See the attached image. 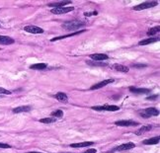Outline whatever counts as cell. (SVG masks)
Masks as SVG:
<instances>
[{
    "mask_svg": "<svg viewBox=\"0 0 160 153\" xmlns=\"http://www.w3.org/2000/svg\"><path fill=\"white\" fill-rule=\"evenodd\" d=\"M54 97H56V100H58L59 102H67L68 101V97H67V95L65 94V93L63 92H58L57 94L54 95Z\"/></svg>",
    "mask_w": 160,
    "mask_h": 153,
    "instance_id": "19",
    "label": "cell"
},
{
    "mask_svg": "<svg viewBox=\"0 0 160 153\" xmlns=\"http://www.w3.org/2000/svg\"><path fill=\"white\" fill-rule=\"evenodd\" d=\"M134 147H136V144L134 142H127V143L121 144L118 147H116L115 151H125V150H129L131 148H134Z\"/></svg>",
    "mask_w": 160,
    "mask_h": 153,
    "instance_id": "7",
    "label": "cell"
},
{
    "mask_svg": "<svg viewBox=\"0 0 160 153\" xmlns=\"http://www.w3.org/2000/svg\"><path fill=\"white\" fill-rule=\"evenodd\" d=\"M32 110V108L30 106H21V107H17L13 109L14 114H19V113H25V112H30Z\"/></svg>",
    "mask_w": 160,
    "mask_h": 153,
    "instance_id": "17",
    "label": "cell"
},
{
    "mask_svg": "<svg viewBox=\"0 0 160 153\" xmlns=\"http://www.w3.org/2000/svg\"><path fill=\"white\" fill-rule=\"evenodd\" d=\"M159 140H160V137L155 136V137H152V138L144 139L143 141H142V143H143L144 145H153V144L159 143Z\"/></svg>",
    "mask_w": 160,
    "mask_h": 153,
    "instance_id": "16",
    "label": "cell"
},
{
    "mask_svg": "<svg viewBox=\"0 0 160 153\" xmlns=\"http://www.w3.org/2000/svg\"><path fill=\"white\" fill-rule=\"evenodd\" d=\"M92 110L94 111H98V112H116L119 111L120 108L118 106H115V105H105V106H95L91 107Z\"/></svg>",
    "mask_w": 160,
    "mask_h": 153,
    "instance_id": "3",
    "label": "cell"
},
{
    "mask_svg": "<svg viewBox=\"0 0 160 153\" xmlns=\"http://www.w3.org/2000/svg\"><path fill=\"white\" fill-rule=\"evenodd\" d=\"M113 68L116 70V71H119V72H129V68L126 65H122V64H115L113 66Z\"/></svg>",
    "mask_w": 160,
    "mask_h": 153,
    "instance_id": "21",
    "label": "cell"
},
{
    "mask_svg": "<svg viewBox=\"0 0 160 153\" xmlns=\"http://www.w3.org/2000/svg\"><path fill=\"white\" fill-rule=\"evenodd\" d=\"M71 1H61V2H54V3H49V6L52 7V8H61V7H64L65 5L70 4Z\"/></svg>",
    "mask_w": 160,
    "mask_h": 153,
    "instance_id": "15",
    "label": "cell"
},
{
    "mask_svg": "<svg viewBox=\"0 0 160 153\" xmlns=\"http://www.w3.org/2000/svg\"><path fill=\"white\" fill-rule=\"evenodd\" d=\"M84 32H87L83 30V31H79V32H74V33H71V34H68V35H65V36H61V37H56V38H54L51 39V42H56V41H59V40H62V39H65V38H69V37H73V36H76V35H79L81 33H84Z\"/></svg>",
    "mask_w": 160,
    "mask_h": 153,
    "instance_id": "14",
    "label": "cell"
},
{
    "mask_svg": "<svg viewBox=\"0 0 160 153\" xmlns=\"http://www.w3.org/2000/svg\"><path fill=\"white\" fill-rule=\"evenodd\" d=\"M10 145L7 143H3V142H0V148H10Z\"/></svg>",
    "mask_w": 160,
    "mask_h": 153,
    "instance_id": "28",
    "label": "cell"
},
{
    "mask_svg": "<svg viewBox=\"0 0 160 153\" xmlns=\"http://www.w3.org/2000/svg\"><path fill=\"white\" fill-rule=\"evenodd\" d=\"M141 117H143L144 119H147L149 117H156V116H159V111L155 108H147L145 110H142L141 112Z\"/></svg>",
    "mask_w": 160,
    "mask_h": 153,
    "instance_id": "4",
    "label": "cell"
},
{
    "mask_svg": "<svg viewBox=\"0 0 160 153\" xmlns=\"http://www.w3.org/2000/svg\"><path fill=\"white\" fill-rule=\"evenodd\" d=\"M0 26H1V25H0Z\"/></svg>",
    "mask_w": 160,
    "mask_h": 153,
    "instance_id": "33",
    "label": "cell"
},
{
    "mask_svg": "<svg viewBox=\"0 0 160 153\" xmlns=\"http://www.w3.org/2000/svg\"><path fill=\"white\" fill-rule=\"evenodd\" d=\"M15 42V40L12 38L7 37V36H0V45H4V46H8V45H12Z\"/></svg>",
    "mask_w": 160,
    "mask_h": 153,
    "instance_id": "12",
    "label": "cell"
},
{
    "mask_svg": "<svg viewBox=\"0 0 160 153\" xmlns=\"http://www.w3.org/2000/svg\"><path fill=\"white\" fill-rule=\"evenodd\" d=\"M115 151V149H113V150H112V151H109V152H106V153H113Z\"/></svg>",
    "mask_w": 160,
    "mask_h": 153,
    "instance_id": "31",
    "label": "cell"
},
{
    "mask_svg": "<svg viewBox=\"0 0 160 153\" xmlns=\"http://www.w3.org/2000/svg\"><path fill=\"white\" fill-rule=\"evenodd\" d=\"M74 10V7H61V8H52L51 12L52 14L59 15V14H65L68 12H71Z\"/></svg>",
    "mask_w": 160,
    "mask_h": 153,
    "instance_id": "5",
    "label": "cell"
},
{
    "mask_svg": "<svg viewBox=\"0 0 160 153\" xmlns=\"http://www.w3.org/2000/svg\"><path fill=\"white\" fill-rule=\"evenodd\" d=\"M56 122V119H54V118H45V119L40 120V122H42V124H54Z\"/></svg>",
    "mask_w": 160,
    "mask_h": 153,
    "instance_id": "23",
    "label": "cell"
},
{
    "mask_svg": "<svg viewBox=\"0 0 160 153\" xmlns=\"http://www.w3.org/2000/svg\"><path fill=\"white\" fill-rule=\"evenodd\" d=\"M97 14H98V12H96V11L90 12V13H88V12H85V13H84V16L90 17V16H94V15H97Z\"/></svg>",
    "mask_w": 160,
    "mask_h": 153,
    "instance_id": "27",
    "label": "cell"
},
{
    "mask_svg": "<svg viewBox=\"0 0 160 153\" xmlns=\"http://www.w3.org/2000/svg\"><path fill=\"white\" fill-rule=\"evenodd\" d=\"M85 23L83 21H80V20H73V21H69L65 22L64 24H62V27L67 31H74V30H78L81 27H83Z\"/></svg>",
    "mask_w": 160,
    "mask_h": 153,
    "instance_id": "1",
    "label": "cell"
},
{
    "mask_svg": "<svg viewBox=\"0 0 160 153\" xmlns=\"http://www.w3.org/2000/svg\"><path fill=\"white\" fill-rule=\"evenodd\" d=\"M152 129V127L151 125H144V127H141V129H138L137 130H136V135H141V134H143L144 132H146V131H149V130H151Z\"/></svg>",
    "mask_w": 160,
    "mask_h": 153,
    "instance_id": "20",
    "label": "cell"
},
{
    "mask_svg": "<svg viewBox=\"0 0 160 153\" xmlns=\"http://www.w3.org/2000/svg\"><path fill=\"white\" fill-rule=\"evenodd\" d=\"M28 153H41V152H36V151H33V152H28Z\"/></svg>",
    "mask_w": 160,
    "mask_h": 153,
    "instance_id": "32",
    "label": "cell"
},
{
    "mask_svg": "<svg viewBox=\"0 0 160 153\" xmlns=\"http://www.w3.org/2000/svg\"><path fill=\"white\" fill-rule=\"evenodd\" d=\"M0 94L10 95V94H11V91H9V90L4 89V88H2V87H0Z\"/></svg>",
    "mask_w": 160,
    "mask_h": 153,
    "instance_id": "26",
    "label": "cell"
},
{
    "mask_svg": "<svg viewBox=\"0 0 160 153\" xmlns=\"http://www.w3.org/2000/svg\"><path fill=\"white\" fill-rule=\"evenodd\" d=\"M157 97H158V95H155V96H153V97H147L146 99L147 100H152V99H156Z\"/></svg>",
    "mask_w": 160,
    "mask_h": 153,
    "instance_id": "30",
    "label": "cell"
},
{
    "mask_svg": "<svg viewBox=\"0 0 160 153\" xmlns=\"http://www.w3.org/2000/svg\"><path fill=\"white\" fill-rule=\"evenodd\" d=\"M158 5V2L155 1V0H151V1H145L143 3H141L139 5H136L134 6L132 10H136V11H141V10H144V9H148V8H152V7H155Z\"/></svg>",
    "mask_w": 160,
    "mask_h": 153,
    "instance_id": "2",
    "label": "cell"
},
{
    "mask_svg": "<svg viewBox=\"0 0 160 153\" xmlns=\"http://www.w3.org/2000/svg\"><path fill=\"white\" fill-rule=\"evenodd\" d=\"M159 31H160V27L159 26L153 27V28H151L148 32H147V35H148V36H153V35L157 34Z\"/></svg>",
    "mask_w": 160,
    "mask_h": 153,
    "instance_id": "24",
    "label": "cell"
},
{
    "mask_svg": "<svg viewBox=\"0 0 160 153\" xmlns=\"http://www.w3.org/2000/svg\"><path fill=\"white\" fill-rule=\"evenodd\" d=\"M90 58H92L93 61H107L109 58V56L105 54H93L90 56Z\"/></svg>",
    "mask_w": 160,
    "mask_h": 153,
    "instance_id": "11",
    "label": "cell"
},
{
    "mask_svg": "<svg viewBox=\"0 0 160 153\" xmlns=\"http://www.w3.org/2000/svg\"><path fill=\"white\" fill-rule=\"evenodd\" d=\"M95 142L93 141H85V142H78V143H72L70 144V147L73 148H80V147H87V146H91L93 145Z\"/></svg>",
    "mask_w": 160,
    "mask_h": 153,
    "instance_id": "13",
    "label": "cell"
},
{
    "mask_svg": "<svg viewBox=\"0 0 160 153\" xmlns=\"http://www.w3.org/2000/svg\"><path fill=\"white\" fill-rule=\"evenodd\" d=\"M114 82V79H106V80H103V81L99 82V83L93 85V86L91 87V90H97V89H100V88H103L106 85H108L110 83H113Z\"/></svg>",
    "mask_w": 160,
    "mask_h": 153,
    "instance_id": "9",
    "label": "cell"
},
{
    "mask_svg": "<svg viewBox=\"0 0 160 153\" xmlns=\"http://www.w3.org/2000/svg\"><path fill=\"white\" fill-rule=\"evenodd\" d=\"M24 31L31 33V34H42L44 33V30L40 27L37 26H33V25H29V26H25L24 27Z\"/></svg>",
    "mask_w": 160,
    "mask_h": 153,
    "instance_id": "6",
    "label": "cell"
},
{
    "mask_svg": "<svg viewBox=\"0 0 160 153\" xmlns=\"http://www.w3.org/2000/svg\"><path fill=\"white\" fill-rule=\"evenodd\" d=\"M96 152H97L96 149H88V150H86V151L83 152V153H96Z\"/></svg>",
    "mask_w": 160,
    "mask_h": 153,
    "instance_id": "29",
    "label": "cell"
},
{
    "mask_svg": "<svg viewBox=\"0 0 160 153\" xmlns=\"http://www.w3.org/2000/svg\"><path fill=\"white\" fill-rule=\"evenodd\" d=\"M30 68L34 69V70H42V69L47 68V63H36V64L31 65Z\"/></svg>",
    "mask_w": 160,
    "mask_h": 153,
    "instance_id": "22",
    "label": "cell"
},
{
    "mask_svg": "<svg viewBox=\"0 0 160 153\" xmlns=\"http://www.w3.org/2000/svg\"><path fill=\"white\" fill-rule=\"evenodd\" d=\"M51 117H54V118H61L63 116V112L61 110H56V111L51 112Z\"/></svg>",
    "mask_w": 160,
    "mask_h": 153,
    "instance_id": "25",
    "label": "cell"
},
{
    "mask_svg": "<svg viewBox=\"0 0 160 153\" xmlns=\"http://www.w3.org/2000/svg\"><path fill=\"white\" fill-rule=\"evenodd\" d=\"M159 41V38H149V39H145V40H142L138 42L139 46H146V45L152 44V42H155Z\"/></svg>",
    "mask_w": 160,
    "mask_h": 153,
    "instance_id": "18",
    "label": "cell"
},
{
    "mask_svg": "<svg viewBox=\"0 0 160 153\" xmlns=\"http://www.w3.org/2000/svg\"><path fill=\"white\" fill-rule=\"evenodd\" d=\"M129 91L134 94L139 95V94H148L150 92V89L147 88H138V87H129Z\"/></svg>",
    "mask_w": 160,
    "mask_h": 153,
    "instance_id": "10",
    "label": "cell"
},
{
    "mask_svg": "<svg viewBox=\"0 0 160 153\" xmlns=\"http://www.w3.org/2000/svg\"><path fill=\"white\" fill-rule=\"evenodd\" d=\"M115 124L118 125V127H134V125H138L139 124L134 121H117V122H115Z\"/></svg>",
    "mask_w": 160,
    "mask_h": 153,
    "instance_id": "8",
    "label": "cell"
}]
</instances>
